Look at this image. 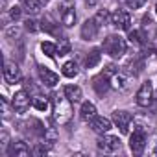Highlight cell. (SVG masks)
I'll list each match as a JSON object with an SVG mask.
<instances>
[{
    "label": "cell",
    "mask_w": 157,
    "mask_h": 157,
    "mask_svg": "<svg viewBox=\"0 0 157 157\" xmlns=\"http://www.w3.org/2000/svg\"><path fill=\"white\" fill-rule=\"evenodd\" d=\"M72 102L65 96H59V94H52V113H54V122L63 126L67 124L70 118H72Z\"/></svg>",
    "instance_id": "obj_1"
},
{
    "label": "cell",
    "mask_w": 157,
    "mask_h": 157,
    "mask_svg": "<svg viewBox=\"0 0 157 157\" xmlns=\"http://www.w3.org/2000/svg\"><path fill=\"white\" fill-rule=\"evenodd\" d=\"M104 74L109 78L113 89H117V91H126V89L129 87V74H126V70H118L117 67L109 65V67H105Z\"/></svg>",
    "instance_id": "obj_2"
},
{
    "label": "cell",
    "mask_w": 157,
    "mask_h": 157,
    "mask_svg": "<svg viewBox=\"0 0 157 157\" xmlns=\"http://www.w3.org/2000/svg\"><path fill=\"white\" fill-rule=\"evenodd\" d=\"M104 50L115 57V59H120L124 54H126V41L120 37V35H109L104 39Z\"/></svg>",
    "instance_id": "obj_3"
},
{
    "label": "cell",
    "mask_w": 157,
    "mask_h": 157,
    "mask_svg": "<svg viewBox=\"0 0 157 157\" xmlns=\"http://www.w3.org/2000/svg\"><path fill=\"white\" fill-rule=\"evenodd\" d=\"M135 102H137L139 107H148V105H151V102H153V87H151L150 82H144V83L139 87L137 96H135Z\"/></svg>",
    "instance_id": "obj_4"
},
{
    "label": "cell",
    "mask_w": 157,
    "mask_h": 157,
    "mask_svg": "<svg viewBox=\"0 0 157 157\" xmlns=\"http://www.w3.org/2000/svg\"><path fill=\"white\" fill-rule=\"evenodd\" d=\"M59 17H61V24L63 26H67V28L74 26V22H76V11H74V2H72V0H65V2L61 4Z\"/></svg>",
    "instance_id": "obj_5"
},
{
    "label": "cell",
    "mask_w": 157,
    "mask_h": 157,
    "mask_svg": "<svg viewBox=\"0 0 157 157\" xmlns=\"http://www.w3.org/2000/svg\"><path fill=\"white\" fill-rule=\"evenodd\" d=\"M146 133H144V129L142 128H137L133 133H131V137H129V150L133 151V153H142L144 151V148H146Z\"/></svg>",
    "instance_id": "obj_6"
},
{
    "label": "cell",
    "mask_w": 157,
    "mask_h": 157,
    "mask_svg": "<svg viewBox=\"0 0 157 157\" xmlns=\"http://www.w3.org/2000/svg\"><path fill=\"white\" fill-rule=\"evenodd\" d=\"M113 122L115 126L120 129V133H129V128L133 124V115L128 113V111H115L113 113Z\"/></svg>",
    "instance_id": "obj_7"
},
{
    "label": "cell",
    "mask_w": 157,
    "mask_h": 157,
    "mask_svg": "<svg viewBox=\"0 0 157 157\" xmlns=\"http://www.w3.org/2000/svg\"><path fill=\"white\" fill-rule=\"evenodd\" d=\"M98 150L104 153H115L120 150V139L115 135H104L98 140Z\"/></svg>",
    "instance_id": "obj_8"
},
{
    "label": "cell",
    "mask_w": 157,
    "mask_h": 157,
    "mask_svg": "<svg viewBox=\"0 0 157 157\" xmlns=\"http://www.w3.org/2000/svg\"><path fill=\"white\" fill-rule=\"evenodd\" d=\"M11 105L17 113H26L32 105V100H30V94L26 91H17L13 100H11Z\"/></svg>",
    "instance_id": "obj_9"
},
{
    "label": "cell",
    "mask_w": 157,
    "mask_h": 157,
    "mask_svg": "<svg viewBox=\"0 0 157 157\" xmlns=\"http://www.w3.org/2000/svg\"><path fill=\"white\" fill-rule=\"evenodd\" d=\"M111 24H113L115 28H118V30H129V26H131V17H129L128 11L117 10V11L111 15Z\"/></svg>",
    "instance_id": "obj_10"
},
{
    "label": "cell",
    "mask_w": 157,
    "mask_h": 157,
    "mask_svg": "<svg viewBox=\"0 0 157 157\" xmlns=\"http://www.w3.org/2000/svg\"><path fill=\"white\" fill-rule=\"evenodd\" d=\"M4 80L8 83H19L22 80V74H21V68L11 63V61H6L4 63Z\"/></svg>",
    "instance_id": "obj_11"
},
{
    "label": "cell",
    "mask_w": 157,
    "mask_h": 157,
    "mask_svg": "<svg viewBox=\"0 0 157 157\" xmlns=\"http://www.w3.org/2000/svg\"><path fill=\"white\" fill-rule=\"evenodd\" d=\"M32 150L24 140H15L8 146V155L10 157H30Z\"/></svg>",
    "instance_id": "obj_12"
},
{
    "label": "cell",
    "mask_w": 157,
    "mask_h": 157,
    "mask_svg": "<svg viewBox=\"0 0 157 157\" xmlns=\"http://www.w3.org/2000/svg\"><path fill=\"white\" fill-rule=\"evenodd\" d=\"M98 32H100V26L96 24L94 17L89 19V21H85V22L82 24V37H83L85 41H93V39H96Z\"/></svg>",
    "instance_id": "obj_13"
},
{
    "label": "cell",
    "mask_w": 157,
    "mask_h": 157,
    "mask_svg": "<svg viewBox=\"0 0 157 157\" xmlns=\"http://www.w3.org/2000/svg\"><path fill=\"white\" fill-rule=\"evenodd\" d=\"M93 89H94V93H96L98 96H104V94L111 89V82H109V78H107L105 74L96 76L94 80H93Z\"/></svg>",
    "instance_id": "obj_14"
},
{
    "label": "cell",
    "mask_w": 157,
    "mask_h": 157,
    "mask_svg": "<svg viewBox=\"0 0 157 157\" xmlns=\"http://www.w3.org/2000/svg\"><path fill=\"white\" fill-rule=\"evenodd\" d=\"M39 78H41L43 85H46V87H56L59 82V76L46 67H39Z\"/></svg>",
    "instance_id": "obj_15"
},
{
    "label": "cell",
    "mask_w": 157,
    "mask_h": 157,
    "mask_svg": "<svg viewBox=\"0 0 157 157\" xmlns=\"http://www.w3.org/2000/svg\"><path fill=\"white\" fill-rule=\"evenodd\" d=\"M89 124H91L93 131L98 133V135H104V133H107V131L111 129V120H109V118H104V117H98V115H96Z\"/></svg>",
    "instance_id": "obj_16"
},
{
    "label": "cell",
    "mask_w": 157,
    "mask_h": 157,
    "mask_svg": "<svg viewBox=\"0 0 157 157\" xmlns=\"http://www.w3.org/2000/svg\"><path fill=\"white\" fill-rule=\"evenodd\" d=\"M80 117H82L83 122H91L96 117V105L93 102H83L82 109H80Z\"/></svg>",
    "instance_id": "obj_17"
},
{
    "label": "cell",
    "mask_w": 157,
    "mask_h": 157,
    "mask_svg": "<svg viewBox=\"0 0 157 157\" xmlns=\"http://www.w3.org/2000/svg\"><path fill=\"white\" fill-rule=\"evenodd\" d=\"M63 93H65V96H67L72 104L82 102V98H83V93H82V89L78 87V85H67V87L63 89Z\"/></svg>",
    "instance_id": "obj_18"
},
{
    "label": "cell",
    "mask_w": 157,
    "mask_h": 157,
    "mask_svg": "<svg viewBox=\"0 0 157 157\" xmlns=\"http://www.w3.org/2000/svg\"><path fill=\"white\" fill-rule=\"evenodd\" d=\"M21 6H22V10L26 11V13H30V15H35V13H39L41 11V2L39 0H21Z\"/></svg>",
    "instance_id": "obj_19"
},
{
    "label": "cell",
    "mask_w": 157,
    "mask_h": 157,
    "mask_svg": "<svg viewBox=\"0 0 157 157\" xmlns=\"http://www.w3.org/2000/svg\"><path fill=\"white\" fill-rule=\"evenodd\" d=\"M100 59H102V52H100V48H93V50L89 52L87 59H85V67H87V68H94V67L100 63Z\"/></svg>",
    "instance_id": "obj_20"
},
{
    "label": "cell",
    "mask_w": 157,
    "mask_h": 157,
    "mask_svg": "<svg viewBox=\"0 0 157 157\" xmlns=\"http://www.w3.org/2000/svg\"><path fill=\"white\" fill-rule=\"evenodd\" d=\"M129 43H131V44H135V46H144V44L148 43V35H144L142 32L135 30V32H131V33H129Z\"/></svg>",
    "instance_id": "obj_21"
},
{
    "label": "cell",
    "mask_w": 157,
    "mask_h": 157,
    "mask_svg": "<svg viewBox=\"0 0 157 157\" xmlns=\"http://www.w3.org/2000/svg\"><path fill=\"white\" fill-rule=\"evenodd\" d=\"M32 105H33L35 109H39V111H48V107H50V100L44 98V96H41V94H35V96L32 98Z\"/></svg>",
    "instance_id": "obj_22"
},
{
    "label": "cell",
    "mask_w": 157,
    "mask_h": 157,
    "mask_svg": "<svg viewBox=\"0 0 157 157\" xmlns=\"http://www.w3.org/2000/svg\"><path fill=\"white\" fill-rule=\"evenodd\" d=\"M41 50H43V54H44V56H48V57L57 56V46H56L54 43H50V41L41 43Z\"/></svg>",
    "instance_id": "obj_23"
},
{
    "label": "cell",
    "mask_w": 157,
    "mask_h": 157,
    "mask_svg": "<svg viewBox=\"0 0 157 157\" xmlns=\"http://www.w3.org/2000/svg\"><path fill=\"white\" fill-rule=\"evenodd\" d=\"M63 76H67V78L78 76V65H76L74 61H67V63L63 65Z\"/></svg>",
    "instance_id": "obj_24"
},
{
    "label": "cell",
    "mask_w": 157,
    "mask_h": 157,
    "mask_svg": "<svg viewBox=\"0 0 157 157\" xmlns=\"http://www.w3.org/2000/svg\"><path fill=\"white\" fill-rule=\"evenodd\" d=\"M94 21H96V24L102 28V26H105V24L111 21V15L107 13V10H100V11L94 15Z\"/></svg>",
    "instance_id": "obj_25"
},
{
    "label": "cell",
    "mask_w": 157,
    "mask_h": 157,
    "mask_svg": "<svg viewBox=\"0 0 157 157\" xmlns=\"http://www.w3.org/2000/svg\"><path fill=\"white\" fill-rule=\"evenodd\" d=\"M57 26H59V24H54L50 19H43V22H41V30H44V32H48V33H54V35L59 33Z\"/></svg>",
    "instance_id": "obj_26"
},
{
    "label": "cell",
    "mask_w": 157,
    "mask_h": 157,
    "mask_svg": "<svg viewBox=\"0 0 157 157\" xmlns=\"http://www.w3.org/2000/svg\"><path fill=\"white\" fill-rule=\"evenodd\" d=\"M56 46H57V54L59 56H67L70 52V41L68 39H59V43Z\"/></svg>",
    "instance_id": "obj_27"
},
{
    "label": "cell",
    "mask_w": 157,
    "mask_h": 157,
    "mask_svg": "<svg viewBox=\"0 0 157 157\" xmlns=\"http://www.w3.org/2000/svg\"><path fill=\"white\" fill-rule=\"evenodd\" d=\"M146 2H148V0H126V6H128L129 10H139V8H142Z\"/></svg>",
    "instance_id": "obj_28"
},
{
    "label": "cell",
    "mask_w": 157,
    "mask_h": 157,
    "mask_svg": "<svg viewBox=\"0 0 157 157\" xmlns=\"http://www.w3.org/2000/svg\"><path fill=\"white\" fill-rule=\"evenodd\" d=\"M21 15H22V6H13L11 11H10V17H11L13 21H19Z\"/></svg>",
    "instance_id": "obj_29"
},
{
    "label": "cell",
    "mask_w": 157,
    "mask_h": 157,
    "mask_svg": "<svg viewBox=\"0 0 157 157\" xmlns=\"http://www.w3.org/2000/svg\"><path fill=\"white\" fill-rule=\"evenodd\" d=\"M24 26H26L28 32H37L41 28V26H37V21H33V19H26L24 21Z\"/></svg>",
    "instance_id": "obj_30"
},
{
    "label": "cell",
    "mask_w": 157,
    "mask_h": 157,
    "mask_svg": "<svg viewBox=\"0 0 157 157\" xmlns=\"http://www.w3.org/2000/svg\"><path fill=\"white\" fill-rule=\"evenodd\" d=\"M6 35L11 39V37H21V30L17 28V26H13V28H8L6 30Z\"/></svg>",
    "instance_id": "obj_31"
},
{
    "label": "cell",
    "mask_w": 157,
    "mask_h": 157,
    "mask_svg": "<svg viewBox=\"0 0 157 157\" xmlns=\"http://www.w3.org/2000/svg\"><path fill=\"white\" fill-rule=\"evenodd\" d=\"M46 151H48V148L44 144H37L33 150V155H46Z\"/></svg>",
    "instance_id": "obj_32"
},
{
    "label": "cell",
    "mask_w": 157,
    "mask_h": 157,
    "mask_svg": "<svg viewBox=\"0 0 157 157\" xmlns=\"http://www.w3.org/2000/svg\"><path fill=\"white\" fill-rule=\"evenodd\" d=\"M150 41H151V43H155V44H157V26H153V35H151V37H150Z\"/></svg>",
    "instance_id": "obj_33"
},
{
    "label": "cell",
    "mask_w": 157,
    "mask_h": 157,
    "mask_svg": "<svg viewBox=\"0 0 157 157\" xmlns=\"http://www.w3.org/2000/svg\"><path fill=\"white\" fill-rule=\"evenodd\" d=\"M85 4H87L89 8H94V6L98 4V0H85Z\"/></svg>",
    "instance_id": "obj_34"
},
{
    "label": "cell",
    "mask_w": 157,
    "mask_h": 157,
    "mask_svg": "<svg viewBox=\"0 0 157 157\" xmlns=\"http://www.w3.org/2000/svg\"><path fill=\"white\" fill-rule=\"evenodd\" d=\"M39 2H41V4L44 6V4H48V0H39Z\"/></svg>",
    "instance_id": "obj_35"
},
{
    "label": "cell",
    "mask_w": 157,
    "mask_h": 157,
    "mask_svg": "<svg viewBox=\"0 0 157 157\" xmlns=\"http://www.w3.org/2000/svg\"><path fill=\"white\" fill-rule=\"evenodd\" d=\"M155 109H157V96H155Z\"/></svg>",
    "instance_id": "obj_36"
},
{
    "label": "cell",
    "mask_w": 157,
    "mask_h": 157,
    "mask_svg": "<svg viewBox=\"0 0 157 157\" xmlns=\"http://www.w3.org/2000/svg\"><path fill=\"white\" fill-rule=\"evenodd\" d=\"M155 13H157V4H155Z\"/></svg>",
    "instance_id": "obj_37"
}]
</instances>
